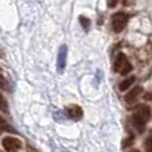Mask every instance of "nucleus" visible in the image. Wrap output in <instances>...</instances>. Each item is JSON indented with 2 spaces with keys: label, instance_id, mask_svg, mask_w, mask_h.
I'll list each match as a JSON object with an SVG mask.
<instances>
[{
  "label": "nucleus",
  "instance_id": "10",
  "mask_svg": "<svg viewBox=\"0 0 152 152\" xmlns=\"http://www.w3.org/2000/svg\"><path fill=\"white\" fill-rule=\"evenodd\" d=\"M144 150L145 152H152V131L147 136V139L144 140Z\"/></svg>",
  "mask_w": 152,
  "mask_h": 152
},
{
  "label": "nucleus",
  "instance_id": "15",
  "mask_svg": "<svg viewBox=\"0 0 152 152\" xmlns=\"http://www.w3.org/2000/svg\"><path fill=\"white\" fill-rule=\"evenodd\" d=\"M134 3V0H124V5H131Z\"/></svg>",
  "mask_w": 152,
  "mask_h": 152
},
{
  "label": "nucleus",
  "instance_id": "14",
  "mask_svg": "<svg viewBox=\"0 0 152 152\" xmlns=\"http://www.w3.org/2000/svg\"><path fill=\"white\" fill-rule=\"evenodd\" d=\"M1 111L3 112H5L7 111V102H5V99H4V96L1 95Z\"/></svg>",
  "mask_w": 152,
  "mask_h": 152
},
{
  "label": "nucleus",
  "instance_id": "7",
  "mask_svg": "<svg viewBox=\"0 0 152 152\" xmlns=\"http://www.w3.org/2000/svg\"><path fill=\"white\" fill-rule=\"evenodd\" d=\"M142 92H143V87H140V86L135 87V88H132L129 92H127L124 100H126L128 104H134V103L137 100V97L140 96V94H142Z\"/></svg>",
  "mask_w": 152,
  "mask_h": 152
},
{
  "label": "nucleus",
  "instance_id": "1",
  "mask_svg": "<svg viewBox=\"0 0 152 152\" xmlns=\"http://www.w3.org/2000/svg\"><path fill=\"white\" fill-rule=\"evenodd\" d=\"M150 118H151V108L145 104H140L135 108L134 113H132L131 123L135 127V129L142 134V132L145 131V126H147Z\"/></svg>",
  "mask_w": 152,
  "mask_h": 152
},
{
  "label": "nucleus",
  "instance_id": "5",
  "mask_svg": "<svg viewBox=\"0 0 152 152\" xmlns=\"http://www.w3.org/2000/svg\"><path fill=\"white\" fill-rule=\"evenodd\" d=\"M67 56H68V47H67L66 44H63L60 48H59L58 60H56V67H58V72H59V74H61V72L66 69Z\"/></svg>",
  "mask_w": 152,
  "mask_h": 152
},
{
  "label": "nucleus",
  "instance_id": "16",
  "mask_svg": "<svg viewBox=\"0 0 152 152\" xmlns=\"http://www.w3.org/2000/svg\"><path fill=\"white\" fill-rule=\"evenodd\" d=\"M131 152H140V151H137V150H132Z\"/></svg>",
  "mask_w": 152,
  "mask_h": 152
},
{
  "label": "nucleus",
  "instance_id": "6",
  "mask_svg": "<svg viewBox=\"0 0 152 152\" xmlns=\"http://www.w3.org/2000/svg\"><path fill=\"white\" fill-rule=\"evenodd\" d=\"M64 113H66V116L68 119H71V120H80L81 118H83V110H81L80 105L77 104H71V105H67L66 110H64Z\"/></svg>",
  "mask_w": 152,
  "mask_h": 152
},
{
  "label": "nucleus",
  "instance_id": "9",
  "mask_svg": "<svg viewBox=\"0 0 152 152\" xmlns=\"http://www.w3.org/2000/svg\"><path fill=\"white\" fill-rule=\"evenodd\" d=\"M79 23H80L81 28H83L86 32L89 31V28H91V20H89L87 16H84V15L79 16Z\"/></svg>",
  "mask_w": 152,
  "mask_h": 152
},
{
  "label": "nucleus",
  "instance_id": "2",
  "mask_svg": "<svg viewBox=\"0 0 152 152\" xmlns=\"http://www.w3.org/2000/svg\"><path fill=\"white\" fill-rule=\"evenodd\" d=\"M113 71L123 76H126L132 71V64L129 63L128 58L124 53H118V56L115 59V64H113Z\"/></svg>",
  "mask_w": 152,
  "mask_h": 152
},
{
  "label": "nucleus",
  "instance_id": "13",
  "mask_svg": "<svg viewBox=\"0 0 152 152\" xmlns=\"http://www.w3.org/2000/svg\"><path fill=\"white\" fill-rule=\"evenodd\" d=\"M143 99H144L145 102H152V91L151 92H145L144 96H143Z\"/></svg>",
  "mask_w": 152,
  "mask_h": 152
},
{
  "label": "nucleus",
  "instance_id": "8",
  "mask_svg": "<svg viewBox=\"0 0 152 152\" xmlns=\"http://www.w3.org/2000/svg\"><path fill=\"white\" fill-rule=\"evenodd\" d=\"M134 81H135V76H129V77L124 79V80H121L120 83H119V89H120V91H123V92H126L127 89H128L129 87L134 84Z\"/></svg>",
  "mask_w": 152,
  "mask_h": 152
},
{
  "label": "nucleus",
  "instance_id": "11",
  "mask_svg": "<svg viewBox=\"0 0 152 152\" xmlns=\"http://www.w3.org/2000/svg\"><path fill=\"white\" fill-rule=\"evenodd\" d=\"M134 139H135V137H134V135H129V136H128V139H126V140H124V142H123V148H127V147H129V145H131L132 144V143H134Z\"/></svg>",
  "mask_w": 152,
  "mask_h": 152
},
{
  "label": "nucleus",
  "instance_id": "3",
  "mask_svg": "<svg viewBox=\"0 0 152 152\" xmlns=\"http://www.w3.org/2000/svg\"><path fill=\"white\" fill-rule=\"evenodd\" d=\"M127 23H128V15L124 12H116L111 18V27H112V31L115 34L123 32L124 28L127 27Z\"/></svg>",
  "mask_w": 152,
  "mask_h": 152
},
{
  "label": "nucleus",
  "instance_id": "4",
  "mask_svg": "<svg viewBox=\"0 0 152 152\" xmlns=\"http://www.w3.org/2000/svg\"><path fill=\"white\" fill-rule=\"evenodd\" d=\"M1 145L5 152H19L23 147L21 142L18 137L13 136H5L1 139Z\"/></svg>",
  "mask_w": 152,
  "mask_h": 152
},
{
  "label": "nucleus",
  "instance_id": "12",
  "mask_svg": "<svg viewBox=\"0 0 152 152\" xmlns=\"http://www.w3.org/2000/svg\"><path fill=\"white\" fill-rule=\"evenodd\" d=\"M107 3H108V8H115L118 5L119 0H107Z\"/></svg>",
  "mask_w": 152,
  "mask_h": 152
}]
</instances>
